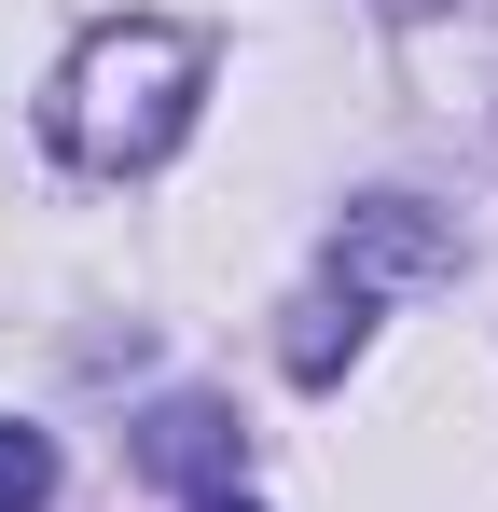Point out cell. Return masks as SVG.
<instances>
[{"mask_svg":"<svg viewBox=\"0 0 498 512\" xmlns=\"http://www.w3.org/2000/svg\"><path fill=\"white\" fill-rule=\"evenodd\" d=\"M194 97H208V42L166 28V14H111V28H83L70 70L42 84V139L70 167H97V180H139V167L180 153Z\"/></svg>","mask_w":498,"mask_h":512,"instance_id":"1","label":"cell"},{"mask_svg":"<svg viewBox=\"0 0 498 512\" xmlns=\"http://www.w3.org/2000/svg\"><path fill=\"white\" fill-rule=\"evenodd\" d=\"M194 512H249V499H194Z\"/></svg>","mask_w":498,"mask_h":512,"instance_id":"5","label":"cell"},{"mask_svg":"<svg viewBox=\"0 0 498 512\" xmlns=\"http://www.w3.org/2000/svg\"><path fill=\"white\" fill-rule=\"evenodd\" d=\"M402 277H457V236L402 208V194H374V208H346V236H332V291L374 319V291H402Z\"/></svg>","mask_w":498,"mask_h":512,"instance_id":"2","label":"cell"},{"mask_svg":"<svg viewBox=\"0 0 498 512\" xmlns=\"http://www.w3.org/2000/svg\"><path fill=\"white\" fill-rule=\"evenodd\" d=\"M249 457V429L222 416V402H166L153 429H139V471H166V485H194V499H222V471Z\"/></svg>","mask_w":498,"mask_h":512,"instance_id":"3","label":"cell"},{"mask_svg":"<svg viewBox=\"0 0 498 512\" xmlns=\"http://www.w3.org/2000/svg\"><path fill=\"white\" fill-rule=\"evenodd\" d=\"M42 499H56V443L0 416V512H42Z\"/></svg>","mask_w":498,"mask_h":512,"instance_id":"4","label":"cell"}]
</instances>
